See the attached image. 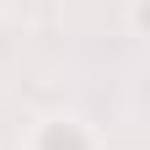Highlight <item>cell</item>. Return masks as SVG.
I'll use <instances>...</instances> for the list:
<instances>
[{"instance_id":"cell-1","label":"cell","mask_w":150,"mask_h":150,"mask_svg":"<svg viewBox=\"0 0 150 150\" xmlns=\"http://www.w3.org/2000/svg\"><path fill=\"white\" fill-rule=\"evenodd\" d=\"M22 150H102V139L81 112H43L27 123Z\"/></svg>"}]
</instances>
